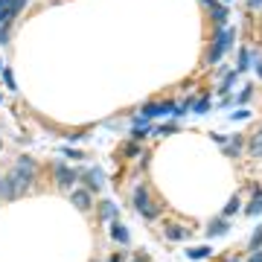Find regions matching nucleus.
<instances>
[{
	"instance_id": "f257e3e1",
	"label": "nucleus",
	"mask_w": 262,
	"mask_h": 262,
	"mask_svg": "<svg viewBox=\"0 0 262 262\" xmlns=\"http://www.w3.org/2000/svg\"><path fill=\"white\" fill-rule=\"evenodd\" d=\"M9 178L15 181V187L20 189V195H27L29 187H32V181H35V160L32 158H18V163L12 166Z\"/></svg>"
},
{
	"instance_id": "f03ea898",
	"label": "nucleus",
	"mask_w": 262,
	"mask_h": 262,
	"mask_svg": "<svg viewBox=\"0 0 262 262\" xmlns=\"http://www.w3.org/2000/svg\"><path fill=\"white\" fill-rule=\"evenodd\" d=\"M134 207L140 210L143 219H155V215H158V210H155L151 201H149V187H146V184H137V187H134Z\"/></svg>"
},
{
	"instance_id": "7ed1b4c3",
	"label": "nucleus",
	"mask_w": 262,
	"mask_h": 262,
	"mask_svg": "<svg viewBox=\"0 0 262 262\" xmlns=\"http://www.w3.org/2000/svg\"><path fill=\"white\" fill-rule=\"evenodd\" d=\"M27 6V0H0V27L12 24V18Z\"/></svg>"
},
{
	"instance_id": "20e7f679",
	"label": "nucleus",
	"mask_w": 262,
	"mask_h": 262,
	"mask_svg": "<svg viewBox=\"0 0 262 262\" xmlns=\"http://www.w3.org/2000/svg\"><path fill=\"white\" fill-rule=\"evenodd\" d=\"M56 181L61 189H70L76 184V172L70 166H64V163H56Z\"/></svg>"
},
{
	"instance_id": "39448f33",
	"label": "nucleus",
	"mask_w": 262,
	"mask_h": 262,
	"mask_svg": "<svg viewBox=\"0 0 262 262\" xmlns=\"http://www.w3.org/2000/svg\"><path fill=\"white\" fill-rule=\"evenodd\" d=\"M230 38H233V32L227 29V32H222V35L215 38V47H213V53H210V61H219V58L227 53V47H230Z\"/></svg>"
},
{
	"instance_id": "423d86ee",
	"label": "nucleus",
	"mask_w": 262,
	"mask_h": 262,
	"mask_svg": "<svg viewBox=\"0 0 262 262\" xmlns=\"http://www.w3.org/2000/svg\"><path fill=\"white\" fill-rule=\"evenodd\" d=\"M82 181L88 184V189H99L102 187V172L99 169H88V172H82Z\"/></svg>"
},
{
	"instance_id": "0eeeda50",
	"label": "nucleus",
	"mask_w": 262,
	"mask_h": 262,
	"mask_svg": "<svg viewBox=\"0 0 262 262\" xmlns=\"http://www.w3.org/2000/svg\"><path fill=\"white\" fill-rule=\"evenodd\" d=\"M70 201H73L79 210H91V192H88V189H76V192H70Z\"/></svg>"
},
{
	"instance_id": "6e6552de",
	"label": "nucleus",
	"mask_w": 262,
	"mask_h": 262,
	"mask_svg": "<svg viewBox=\"0 0 262 262\" xmlns=\"http://www.w3.org/2000/svg\"><path fill=\"white\" fill-rule=\"evenodd\" d=\"M111 239L120 245H128V230L120 225V222H111Z\"/></svg>"
},
{
	"instance_id": "1a4fd4ad",
	"label": "nucleus",
	"mask_w": 262,
	"mask_h": 262,
	"mask_svg": "<svg viewBox=\"0 0 262 262\" xmlns=\"http://www.w3.org/2000/svg\"><path fill=\"white\" fill-rule=\"evenodd\" d=\"M189 230H184L181 225H169L166 227V239H172V242H181V239H187Z\"/></svg>"
},
{
	"instance_id": "9d476101",
	"label": "nucleus",
	"mask_w": 262,
	"mask_h": 262,
	"mask_svg": "<svg viewBox=\"0 0 262 262\" xmlns=\"http://www.w3.org/2000/svg\"><path fill=\"white\" fill-rule=\"evenodd\" d=\"M99 215H102V222H114V219H117V207H114L111 201H102V204H99Z\"/></svg>"
},
{
	"instance_id": "9b49d317",
	"label": "nucleus",
	"mask_w": 262,
	"mask_h": 262,
	"mask_svg": "<svg viewBox=\"0 0 262 262\" xmlns=\"http://www.w3.org/2000/svg\"><path fill=\"white\" fill-rule=\"evenodd\" d=\"M253 192H256V198L251 201V207H248L245 213H248V215H259L262 213V189H253Z\"/></svg>"
},
{
	"instance_id": "f8f14e48",
	"label": "nucleus",
	"mask_w": 262,
	"mask_h": 262,
	"mask_svg": "<svg viewBox=\"0 0 262 262\" xmlns=\"http://www.w3.org/2000/svg\"><path fill=\"white\" fill-rule=\"evenodd\" d=\"M207 233H210V236L227 233V222H225V219H215V222H210V227H207Z\"/></svg>"
},
{
	"instance_id": "ddd939ff",
	"label": "nucleus",
	"mask_w": 262,
	"mask_h": 262,
	"mask_svg": "<svg viewBox=\"0 0 262 262\" xmlns=\"http://www.w3.org/2000/svg\"><path fill=\"white\" fill-rule=\"evenodd\" d=\"M251 155L253 158H262V134H256L251 140Z\"/></svg>"
},
{
	"instance_id": "4468645a",
	"label": "nucleus",
	"mask_w": 262,
	"mask_h": 262,
	"mask_svg": "<svg viewBox=\"0 0 262 262\" xmlns=\"http://www.w3.org/2000/svg\"><path fill=\"white\" fill-rule=\"evenodd\" d=\"M189 253V259H204L207 253H210V248H192V251H187Z\"/></svg>"
},
{
	"instance_id": "2eb2a0df",
	"label": "nucleus",
	"mask_w": 262,
	"mask_h": 262,
	"mask_svg": "<svg viewBox=\"0 0 262 262\" xmlns=\"http://www.w3.org/2000/svg\"><path fill=\"white\" fill-rule=\"evenodd\" d=\"M259 245H262V227H256V233H253V239H251V251H259Z\"/></svg>"
},
{
	"instance_id": "dca6fc26",
	"label": "nucleus",
	"mask_w": 262,
	"mask_h": 262,
	"mask_svg": "<svg viewBox=\"0 0 262 262\" xmlns=\"http://www.w3.org/2000/svg\"><path fill=\"white\" fill-rule=\"evenodd\" d=\"M236 210H239V195H233V198H230V204L225 207V215H233Z\"/></svg>"
},
{
	"instance_id": "f3484780",
	"label": "nucleus",
	"mask_w": 262,
	"mask_h": 262,
	"mask_svg": "<svg viewBox=\"0 0 262 262\" xmlns=\"http://www.w3.org/2000/svg\"><path fill=\"white\" fill-rule=\"evenodd\" d=\"M248 61H251V56H248V50H242V56H239V70H245Z\"/></svg>"
},
{
	"instance_id": "a211bd4d",
	"label": "nucleus",
	"mask_w": 262,
	"mask_h": 262,
	"mask_svg": "<svg viewBox=\"0 0 262 262\" xmlns=\"http://www.w3.org/2000/svg\"><path fill=\"white\" fill-rule=\"evenodd\" d=\"M207 105H210V102H207V96H204V99H201V102H195L192 108H195V114H204V111H207Z\"/></svg>"
},
{
	"instance_id": "6ab92c4d",
	"label": "nucleus",
	"mask_w": 262,
	"mask_h": 262,
	"mask_svg": "<svg viewBox=\"0 0 262 262\" xmlns=\"http://www.w3.org/2000/svg\"><path fill=\"white\" fill-rule=\"evenodd\" d=\"M3 79H6V84H9L12 91H15V76H12L9 70H6V73H3Z\"/></svg>"
},
{
	"instance_id": "aec40b11",
	"label": "nucleus",
	"mask_w": 262,
	"mask_h": 262,
	"mask_svg": "<svg viewBox=\"0 0 262 262\" xmlns=\"http://www.w3.org/2000/svg\"><path fill=\"white\" fill-rule=\"evenodd\" d=\"M248 262H262V248H259V251H251V259H248Z\"/></svg>"
},
{
	"instance_id": "412c9836",
	"label": "nucleus",
	"mask_w": 262,
	"mask_h": 262,
	"mask_svg": "<svg viewBox=\"0 0 262 262\" xmlns=\"http://www.w3.org/2000/svg\"><path fill=\"white\" fill-rule=\"evenodd\" d=\"M108 262H122V256H120V253H114V256H111Z\"/></svg>"
},
{
	"instance_id": "4be33fe9",
	"label": "nucleus",
	"mask_w": 262,
	"mask_h": 262,
	"mask_svg": "<svg viewBox=\"0 0 262 262\" xmlns=\"http://www.w3.org/2000/svg\"><path fill=\"white\" fill-rule=\"evenodd\" d=\"M256 70H259V76H262V61H259V64H256Z\"/></svg>"
}]
</instances>
